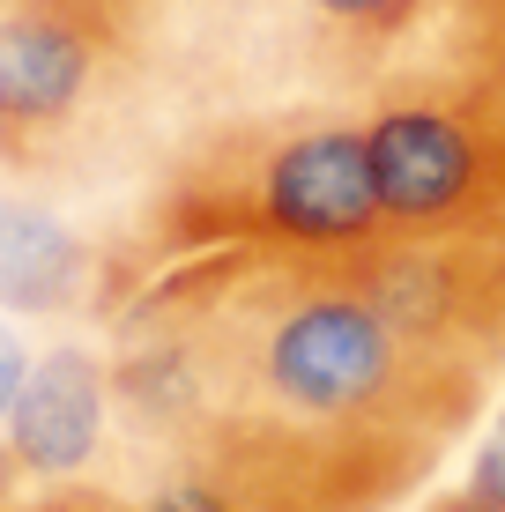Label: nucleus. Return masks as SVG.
<instances>
[{
  "instance_id": "6e6552de",
  "label": "nucleus",
  "mask_w": 505,
  "mask_h": 512,
  "mask_svg": "<svg viewBox=\"0 0 505 512\" xmlns=\"http://www.w3.org/2000/svg\"><path fill=\"white\" fill-rule=\"evenodd\" d=\"M8 446L30 483H90L104 453L119 446V409H112V349L60 334L30 357V379L8 409Z\"/></svg>"
},
{
  "instance_id": "39448f33",
  "label": "nucleus",
  "mask_w": 505,
  "mask_h": 512,
  "mask_svg": "<svg viewBox=\"0 0 505 512\" xmlns=\"http://www.w3.org/2000/svg\"><path fill=\"white\" fill-rule=\"evenodd\" d=\"M156 156V90L119 0H0V164L97 179Z\"/></svg>"
},
{
  "instance_id": "f257e3e1",
  "label": "nucleus",
  "mask_w": 505,
  "mask_h": 512,
  "mask_svg": "<svg viewBox=\"0 0 505 512\" xmlns=\"http://www.w3.org/2000/svg\"><path fill=\"white\" fill-rule=\"evenodd\" d=\"M112 312L171 327L201 372V416L298 461L342 512L402 505L498 394L409 342L335 253H194L119 290Z\"/></svg>"
},
{
  "instance_id": "7ed1b4c3",
  "label": "nucleus",
  "mask_w": 505,
  "mask_h": 512,
  "mask_svg": "<svg viewBox=\"0 0 505 512\" xmlns=\"http://www.w3.org/2000/svg\"><path fill=\"white\" fill-rule=\"evenodd\" d=\"M156 90V141L208 119L364 104L416 0H119Z\"/></svg>"
},
{
  "instance_id": "f03ea898",
  "label": "nucleus",
  "mask_w": 505,
  "mask_h": 512,
  "mask_svg": "<svg viewBox=\"0 0 505 512\" xmlns=\"http://www.w3.org/2000/svg\"><path fill=\"white\" fill-rule=\"evenodd\" d=\"M142 171L149 179L127 238L104 245V305L194 253H231V245L350 253L372 231H387L357 104L179 127L156 141Z\"/></svg>"
},
{
  "instance_id": "9b49d317",
  "label": "nucleus",
  "mask_w": 505,
  "mask_h": 512,
  "mask_svg": "<svg viewBox=\"0 0 505 512\" xmlns=\"http://www.w3.org/2000/svg\"><path fill=\"white\" fill-rule=\"evenodd\" d=\"M30 357H38V349H30V342H23V327L0 312V423H8L15 394H23V379H30Z\"/></svg>"
},
{
  "instance_id": "1a4fd4ad",
  "label": "nucleus",
  "mask_w": 505,
  "mask_h": 512,
  "mask_svg": "<svg viewBox=\"0 0 505 512\" xmlns=\"http://www.w3.org/2000/svg\"><path fill=\"white\" fill-rule=\"evenodd\" d=\"M82 305H104V245L38 193L0 201V312L67 320Z\"/></svg>"
},
{
  "instance_id": "0eeeda50",
  "label": "nucleus",
  "mask_w": 505,
  "mask_h": 512,
  "mask_svg": "<svg viewBox=\"0 0 505 512\" xmlns=\"http://www.w3.org/2000/svg\"><path fill=\"white\" fill-rule=\"evenodd\" d=\"M127 461L142 468L134 490H119L134 512H342L298 461L216 416L164 446H127Z\"/></svg>"
},
{
  "instance_id": "f8f14e48",
  "label": "nucleus",
  "mask_w": 505,
  "mask_h": 512,
  "mask_svg": "<svg viewBox=\"0 0 505 512\" xmlns=\"http://www.w3.org/2000/svg\"><path fill=\"white\" fill-rule=\"evenodd\" d=\"M23 490H30V475L15 468V446H8V431H0V505H8V498H23Z\"/></svg>"
},
{
  "instance_id": "20e7f679",
  "label": "nucleus",
  "mask_w": 505,
  "mask_h": 512,
  "mask_svg": "<svg viewBox=\"0 0 505 512\" xmlns=\"http://www.w3.org/2000/svg\"><path fill=\"white\" fill-rule=\"evenodd\" d=\"M357 112L387 223L505 216V0H416Z\"/></svg>"
},
{
  "instance_id": "9d476101",
  "label": "nucleus",
  "mask_w": 505,
  "mask_h": 512,
  "mask_svg": "<svg viewBox=\"0 0 505 512\" xmlns=\"http://www.w3.org/2000/svg\"><path fill=\"white\" fill-rule=\"evenodd\" d=\"M0 512H134V505L104 483H30L23 498H8Z\"/></svg>"
},
{
  "instance_id": "423d86ee",
  "label": "nucleus",
  "mask_w": 505,
  "mask_h": 512,
  "mask_svg": "<svg viewBox=\"0 0 505 512\" xmlns=\"http://www.w3.org/2000/svg\"><path fill=\"white\" fill-rule=\"evenodd\" d=\"M335 260L409 342L491 386L505 379V216L387 223Z\"/></svg>"
}]
</instances>
